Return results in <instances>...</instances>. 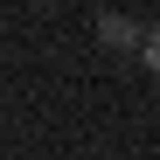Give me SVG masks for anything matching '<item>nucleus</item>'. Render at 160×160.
<instances>
[{
    "label": "nucleus",
    "instance_id": "nucleus-1",
    "mask_svg": "<svg viewBox=\"0 0 160 160\" xmlns=\"http://www.w3.org/2000/svg\"><path fill=\"white\" fill-rule=\"evenodd\" d=\"M98 35L112 42V49H139V28H132L125 14H104V21H98Z\"/></svg>",
    "mask_w": 160,
    "mask_h": 160
},
{
    "label": "nucleus",
    "instance_id": "nucleus-2",
    "mask_svg": "<svg viewBox=\"0 0 160 160\" xmlns=\"http://www.w3.org/2000/svg\"><path fill=\"white\" fill-rule=\"evenodd\" d=\"M139 63L160 77V28H146V35H139Z\"/></svg>",
    "mask_w": 160,
    "mask_h": 160
}]
</instances>
